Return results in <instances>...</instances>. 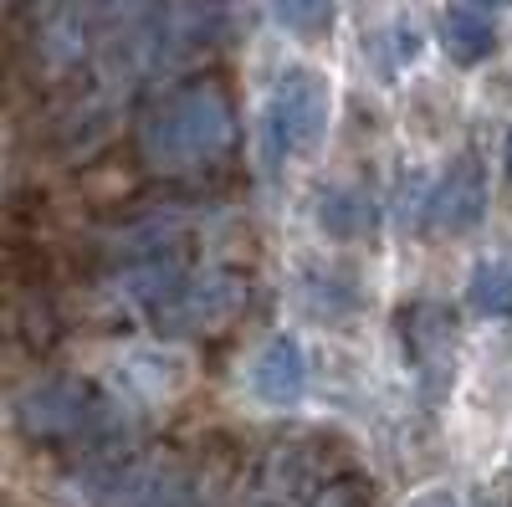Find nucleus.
I'll return each instance as SVG.
<instances>
[{
	"instance_id": "16",
	"label": "nucleus",
	"mask_w": 512,
	"mask_h": 507,
	"mask_svg": "<svg viewBox=\"0 0 512 507\" xmlns=\"http://www.w3.org/2000/svg\"><path fill=\"white\" fill-rule=\"evenodd\" d=\"M108 6H128V0H108Z\"/></svg>"
},
{
	"instance_id": "6",
	"label": "nucleus",
	"mask_w": 512,
	"mask_h": 507,
	"mask_svg": "<svg viewBox=\"0 0 512 507\" xmlns=\"http://www.w3.org/2000/svg\"><path fill=\"white\" fill-rule=\"evenodd\" d=\"M482 210H487V175H482V164L472 154H461L441 175L436 195L425 200V221H431V231H441V236H466L482 221Z\"/></svg>"
},
{
	"instance_id": "1",
	"label": "nucleus",
	"mask_w": 512,
	"mask_h": 507,
	"mask_svg": "<svg viewBox=\"0 0 512 507\" xmlns=\"http://www.w3.org/2000/svg\"><path fill=\"white\" fill-rule=\"evenodd\" d=\"M236 144V108L221 82H185L149 103L139 118V159L154 175H190Z\"/></svg>"
},
{
	"instance_id": "13",
	"label": "nucleus",
	"mask_w": 512,
	"mask_h": 507,
	"mask_svg": "<svg viewBox=\"0 0 512 507\" xmlns=\"http://www.w3.org/2000/svg\"><path fill=\"white\" fill-rule=\"evenodd\" d=\"M410 507H456V497H451V492H425V497H415Z\"/></svg>"
},
{
	"instance_id": "9",
	"label": "nucleus",
	"mask_w": 512,
	"mask_h": 507,
	"mask_svg": "<svg viewBox=\"0 0 512 507\" xmlns=\"http://www.w3.org/2000/svg\"><path fill=\"white\" fill-rule=\"evenodd\" d=\"M318 221H323V231L338 236V241L369 236V226H374V200H369L364 190H354V185H338V190H328V195L318 200Z\"/></svg>"
},
{
	"instance_id": "2",
	"label": "nucleus",
	"mask_w": 512,
	"mask_h": 507,
	"mask_svg": "<svg viewBox=\"0 0 512 507\" xmlns=\"http://www.w3.org/2000/svg\"><path fill=\"white\" fill-rule=\"evenodd\" d=\"M16 426L26 441L41 446H93L113 436V405L98 385L77 374H52V379H31L16 395Z\"/></svg>"
},
{
	"instance_id": "7",
	"label": "nucleus",
	"mask_w": 512,
	"mask_h": 507,
	"mask_svg": "<svg viewBox=\"0 0 512 507\" xmlns=\"http://www.w3.org/2000/svg\"><path fill=\"white\" fill-rule=\"evenodd\" d=\"M251 395L272 405V410H292L297 400L308 395V359H303V344L292 333H272L262 349L251 359Z\"/></svg>"
},
{
	"instance_id": "12",
	"label": "nucleus",
	"mask_w": 512,
	"mask_h": 507,
	"mask_svg": "<svg viewBox=\"0 0 512 507\" xmlns=\"http://www.w3.org/2000/svg\"><path fill=\"white\" fill-rule=\"evenodd\" d=\"M318 507H364V502H359L354 492H344V487H333V492H328V497H323Z\"/></svg>"
},
{
	"instance_id": "4",
	"label": "nucleus",
	"mask_w": 512,
	"mask_h": 507,
	"mask_svg": "<svg viewBox=\"0 0 512 507\" xmlns=\"http://www.w3.org/2000/svg\"><path fill=\"white\" fill-rule=\"evenodd\" d=\"M241 303H246V287H241L236 272L185 267L144 303V318L164 338H195V333H210V328L231 323L241 313Z\"/></svg>"
},
{
	"instance_id": "15",
	"label": "nucleus",
	"mask_w": 512,
	"mask_h": 507,
	"mask_svg": "<svg viewBox=\"0 0 512 507\" xmlns=\"http://www.w3.org/2000/svg\"><path fill=\"white\" fill-rule=\"evenodd\" d=\"M502 159H507V175H512V134H507V149H502Z\"/></svg>"
},
{
	"instance_id": "8",
	"label": "nucleus",
	"mask_w": 512,
	"mask_h": 507,
	"mask_svg": "<svg viewBox=\"0 0 512 507\" xmlns=\"http://www.w3.org/2000/svg\"><path fill=\"white\" fill-rule=\"evenodd\" d=\"M441 47H446L451 62L477 67V62L492 57L497 31H492V21H487L477 6H446V11H441Z\"/></svg>"
},
{
	"instance_id": "10",
	"label": "nucleus",
	"mask_w": 512,
	"mask_h": 507,
	"mask_svg": "<svg viewBox=\"0 0 512 507\" xmlns=\"http://www.w3.org/2000/svg\"><path fill=\"white\" fill-rule=\"evenodd\" d=\"M466 308H472L477 318H507L512 313V262L507 257H487V262L472 267Z\"/></svg>"
},
{
	"instance_id": "11",
	"label": "nucleus",
	"mask_w": 512,
	"mask_h": 507,
	"mask_svg": "<svg viewBox=\"0 0 512 507\" xmlns=\"http://www.w3.org/2000/svg\"><path fill=\"white\" fill-rule=\"evenodd\" d=\"M272 16L297 36H318L333 26V0H272Z\"/></svg>"
},
{
	"instance_id": "5",
	"label": "nucleus",
	"mask_w": 512,
	"mask_h": 507,
	"mask_svg": "<svg viewBox=\"0 0 512 507\" xmlns=\"http://www.w3.org/2000/svg\"><path fill=\"white\" fill-rule=\"evenodd\" d=\"M328 129V82L308 67H292L277 77V88L267 98V154L292 159L323 144Z\"/></svg>"
},
{
	"instance_id": "14",
	"label": "nucleus",
	"mask_w": 512,
	"mask_h": 507,
	"mask_svg": "<svg viewBox=\"0 0 512 507\" xmlns=\"http://www.w3.org/2000/svg\"><path fill=\"white\" fill-rule=\"evenodd\" d=\"M466 6H477V11L487 6V11H497V6H512V0H466Z\"/></svg>"
},
{
	"instance_id": "3",
	"label": "nucleus",
	"mask_w": 512,
	"mask_h": 507,
	"mask_svg": "<svg viewBox=\"0 0 512 507\" xmlns=\"http://www.w3.org/2000/svg\"><path fill=\"white\" fill-rule=\"evenodd\" d=\"M77 487L88 507H195V477L175 456H98Z\"/></svg>"
}]
</instances>
